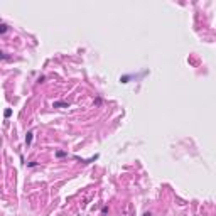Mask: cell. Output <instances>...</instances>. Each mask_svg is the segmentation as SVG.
<instances>
[{"mask_svg": "<svg viewBox=\"0 0 216 216\" xmlns=\"http://www.w3.org/2000/svg\"><path fill=\"white\" fill-rule=\"evenodd\" d=\"M7 29H9V26H7L5 22H2V24H0V32H2V34H5V32H7Z\"/></svg>", "mask_w": 216, "mask_h": 216, "instance_id": "obj_1", "label": "cell"}, {"mask_svg": "<svg viewBox=\"0 0 216 216\" xmlns=\"http://www.w3.org/2000/svg\"><path fill=\"white\" fill-rule=\"evenodd\" d=\"M26 142H27V145L32 142V132H29V134H27V137H26Z\"/></svg>", "mask_w": 216, "mask_h": 216, "instance_id": "obj_2", "label": "cell"}, {"mask_svg": "<svg viewBox=\"0 0 216 216\" xmlns=\"http://www.w3.org/2000/svg\"><path fill=\"white\" fill-rule=\"evenodd\" d=\"M54 106H68V103H64V101H57V103H54Z\"/></svg>", "mask_w": 216, "mask_h": 216, "instance_id": "obj_3", "label": "cell"}, {"mask_svg": "<svg viewBox=\"0 0 216 216\" xmlns=\"http://www.w3.org/2000/svg\"><path fill=\"white\" fill-rule=\"evenodd\" d=\"M10 115H12V110H5V117H7V118H9V117H10Z\"/></svg>", "mask_w": 216, "mask_h": 216, "instance_id": "obj_4", "label": "cell"}]
</instances>
